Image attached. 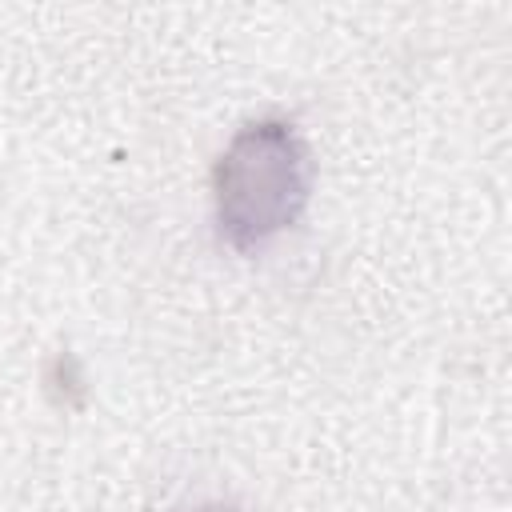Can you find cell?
Masks as SVG:
<instances>
[{
  "mask_svg": "<svg viewBox=\"0 0 512 512\" xmlns=\"http://www.w3.org/2000/svg\"><path fill=\"white\" fill-rule=\"evenodd\" d=\"M308 196L304 148L288 124L264 120L244 128L216 168L220 232L236 248H260L288 228Z\"/></svg>",
  "mask_w": 512,
  "mask_h": 512,
  "instance_id": "6da1fadb",
  "label": "cell"
}]
</instances>
